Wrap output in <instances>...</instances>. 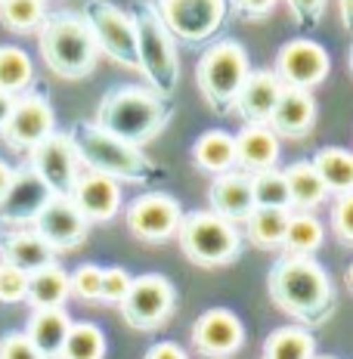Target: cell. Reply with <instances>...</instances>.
<instances>
[{
	"instance_id": "6da1fadb",
	"label": "cell",
	"mask_w": 353,
	"mask_h": 359,
	"mask_svg": "<svg viewBox=\"0 0 353 359\" xmlns=\"http://www.w3.org/2000/svg\"><path fill=\"white\" fill-rule=\"evenodd\" d=\"M267 288L273 304L298 325L319 328L335 316L338 294L332 285V276L317 257H291L282 254L267 273Z\"/></svg>"
},
{
	"instance_id": "7a4b0ae2",
	"label": "cell",
	"mask_w": 353,
	"mask_h": 359,
	"mask_svg": "<svg viewBox=\"0 0 353 359\" xmlns=\"http://www.w3.org/2000/svg\"><path fill=\"white\" fill-rule=\"evenodd\" d=\"M174 118V102L159 96L152 87L121 84L112 87L96 106L93 124L109 130L112 137L133 146H146L161 137L164 127Z\"/></svg>"
},
{
	"instance_id": "3957f363",
	"label": "cell",
	"mask_w": 353,
	"mask_h": 359,
	"mask_svg": "<svg viewBox=\"0 0 353 359\" xmlns=\"http://www.w3.org/2000/svg\"><path fill=\"white\" fill-rule=\"evenodd\" d=\"M37 50L44 65L62 81H84L100 62L96 37L87 19L74 10L47 13V19L37 28Z\"/></svg>"
},
{
	"instance_id": "277c9868",
	"label": "cell",
	"mask_w": 353,
	"mask_h": 359,
	"mask_svg": "<svg viewBox=\"0 0 353 359\" xmlns=\"http://www.w3.org/2000/svg\"><path fill=\"white\" fill-rule=\"evenodd\" d=\"M69 137L81 168L87 170H100L118 183H152L161 177L159 164L142 152V146L124 143L93 121H74L69 127Z\"/></svg>"
},
{
	"instance_id": "5b68a950",
	"label": "cell",
	"mask_w": 353,
	"mask_h": 359,
	"mask_svg": "<svg viewBox=\"0 0 353 359\" xmlns=\"http://www.w3.org/2000/svg\"><path fill=\"white\" fill-rule=\"evenodd\" d=\"M127 13L137 28V72H142L146 87L171 100L180 87V53L174 34L164 28L152 0H133Z\"/></svg>"
},
{
	"instance_id": "8992f818",
	"label": "cell",
	"mask_w": 353,
	"mask_h": 359,
	"mask_svg": "<svg viewBox=\"0 0 353 359\" xmlns=\"http://www.w3.org/2000/svg\"><path fill=\"white\" fill-rule=\"evenodd\" d=\"M248 72H251V59L242 43L232 37L214 41L195 65V84H199L205 106L217 115H232V102H236Z\"/></svg>"
},
{
	"instance_id": "52a82bcc",
	"label": "cell",
	"mask_w": 353,
	"mask_h": 359,
	"mask_svg": "<svg viewBox=\"0 0 353 359\" xmlns=\"http://www.w3.org/2000/svg\"><path fill=\"white\" fill-rule=\"evenodd\" d=\"M180 251L195 266H229L242 257V233L236 223L223 220L214 211H189L183 214L177 229Z\"/></svg>"
},
{
	"instance_id": "ba28073f",
	"label": "cell",
	"mask_w": 353,
	"mask_h": 359,
	"mask_svg": "<svg viewBox=\"0 0 353 359\" xmlns=\"http://www.w3.org/2000/svg\"><path fill=\"white\" fill-rule=\"evenodd\" d=\"M81 16L87 19L96 37L100 56L112 59L118 69L137 72V28H133L131 13L115 6L112 0H87Z\"/></svg>"
},
{
	"instance_id": "9c48e42d",
	"label": "cell",
	"mask_w": 353,
	"mask_h": 359,
	"mask_svg": "<svg viewBox=\"0 0 353 359\" xmlns=\"http://www.w3.org/2000/svg\"><path fill=\"white\" fill-rule=\"evenodd\" d=\"M155 10L174 41L186 47H201L227 25V0H152Z\"/></svg>"
},
{
	"instance_id": "30bf717a",
	"label": "cell",
	"mask_w": 353,
	"mask_h": 359,
	"mask_svg": "<svg viewBox=\"0 0 353 359\" xmlns=\"http://www.w3.org/2000/svg\"><path fill=\"white\" fill-rule=\"evenodd\" d=\"M124 323L137 332H155L174 316L177 310V288L168 276L161 273H142L131 282V291L121 304Z\"/></svg>"
},
{
	"instance_id": "8fae6325",
	"label": "cell",
	"mask_w": 353,
	"mask_h": 359,
	"mask_svg": "<svg viewBox=\"0 0 353 359\" xmlns=\"http://www.w3.org/2000/svg\"><path fill=\"white\" fill-rule=\"evenodd\" d=\"M53 130H56V111L50 106L47 93L37 87H28L25 93L13 96V109H10V118H6L0 140L13 152H32Z\"/></svg>"
},
{
	"instance_id": "7c38bea8",
	"label": "cell",
	"mask_w": 353,
	"mask_h": 359,
	"mask_svg": "<svg viewBox=\"0 0 353 359\" xmlns=\"http://www.w3.org/2000/svg\"><path fill=\"white\" fill-rule=\"evenodd\" d=\"M124 220L133 238L159 245L177 236L180 220H183V205L168 192H146L127 205Z\"/></svg>"
},
{
	"instance_id": "4fadbf2b",
	"label": "cell",
	"mask_w": 353,
	"mask_h": 359,
	"mask_svg": "<svg viewBox=\"0 0 353 359\" xmlns=\"http://www.w3.org/2000/svg\"><path fill=\"white\" fill-rule=\"evenodd\" d=\"M328 69H332L328 50L317 41H307V37H295V41L282 43L273 62V74L279 78V84L291 90L319 87L328 78Z\"/></svg>"
},
{
	"instance_id": "5bb4252c",
	"label": "cell",
	"mask_w": 353,
	"mask_h": 359,
	"mask_svg": "<svg viewBox=\"0 0 353 359\" xmlns=\"http://www.w3.org/2000/svg\"><path fill=\"white\" fill-rule=\"evenodd\" d=\"M28 155V168L47 183V189L53 196H69L74 180L81 174V161L74 152V143L69 130H53L47 140H41Z\"/></svg>"
},
{
	"instance_id": "9a60e30c",
	"label": "cell",
	"mask_w": 353,
	"mask_h": 359,
	"mask_svg": "<svg viewBox=\"0 0 353 359\" xmlns=\"http://www.w3.org/2000/svg\"><path fill=\"white\" fill-rule=\"evenodd\" d=\"M32 229L56 254H62V251H74L84 245L90 223L84 220V214L74 208V201L69 196H50V201L32 220Z\"/></svg>"
},
{
	"instance_id": "2e32d148",
	"label": "cell",
	"mask_w": 353,
	"mask_h": 359,
	"mask_svg": "<svg viewBox=\"0 0 353 359\" xmlns=\"http://www.w3.org/2000/svg\"><path fill=\"white\" fill-rule=\"evenodd\" d=\"M189 341L195 353H201L205 359H229L245 344L242 319L227 306H211L192 323Z\"/></svg>"
},
{
	"instance_id": "e0dca14e",
	"label": "cell",
	"mask_w": 353,
	"mask_h": 359,
	"mask_svg": "<svg viewBox=\"0 0 353 359\" xmlns=\"http://www.w3.org/2000/svg\"><path fill=\"white\" fill-rule=\"evenodd\" d=\"M50 196H53V192L47 189V183H44L28 164H19V168L13 170L10 189L0 198V223H4L6 229L32 226V220L50 201Z\"/></svg>"
},
{
	"instance_id": "ac0fdd59",
	"label": "cell",
	"mask_w": 353,
	"mask_h": 359,
	"mask_svg": "<svg viewBox=\"0 0 353 359\" xmlns=\"http://www.w3.org/2000/svg\"><path fill=\"white\" fill-rule=\"evenodd\" d=\"M69 198L74 201V208L84 214L87 223H109L112 217L121 211V183L100 174V170L81 168Z\"/></svg>"
},
{
	"instance_id": "d6986e66",
	"label": "cell",
	"mask_w": 353,
	"mask_h": 359,
	"mask_svg": "<svg viewBox=\"0 0 353 359\" xmlns=\"http://www.w3.org/2000/svg\"><path fill=\"white\" fill-rule=\"evenodd\" d=\"M254 192H251V174L232 168L227 174H217L208 186V211L229 223H245L248 214L254 211Z\"/></svg>"
},
{
	"instance_id": "ffe728a7",
	"label": "cell",
	"mask_w": 353,
	"mask_h": 359,
	"mask_svg": "<svg viewBox=\"0 0 353 359\" xmlns=\"http://www.w3.org/2000/svg\"><path fill=\"white\" fill-rule=\"evenodd\" d=\"M267 127L279 140H307L310 137L313 127H317V102H313L310 90L282 87L279 102H276Z\"/></svg>"
},
{
	"instance_id": "44dd1931",
	"label": "cell",
	"mask_w": 353,
	"mask_h": 359,
	"mask_svg": "<svg viewBox=\"0 0 353 359\" xmlns=\"http://www.w3.org/2000/svg\"><path fill=\"white\" fill-rule=\"evenodd\" d=\"M282 84L273 74V69H251L232 102V115H239L245 124H267L279 102Z\"/></svg>"
},
{
	"instance_id": "7402d4cb",
	"label": "cell",
	"mask_w": 353,
	"mask_h": 359,
	"mask_svg": "<svg viewBox=\"0 0 353 359\" xmlns=\"http://www.w3.org/2000/svg\"><path fill=\"white\" fill-rule=\"evenodd\" d=\"M232 143H236V168L245 170V174L273 170L279 164V155H282L279 137L267 124H245L232 137Z\"/></svg>"
},
{
	"instance_id": "603a6c76",
	"label": "cell",
	"mask_w": 353,
	"mask_h": 359,
	"mask_svg": "<svg viewBox=\"0 0 353 359\" xmlns=\"http://www.w3.org/2000/svg\"><path fill=\"white\" fill-rule=\"evenodd\" d=\"M0 264H10L22 273H34L47 264H56V251L32 226L4 229L0 233Z\"/></svg>"
},
{
	"instance_id": "cb8c5ba5",
	"label": "cell",
	"mask_w": 353,
	"mask_h": 359,
	"mask_svg": "<svg viewBox=\"0 0 353 359\" xmlns=\"http://www.w3.org/2000/svg\"><path fill=\"white\" fill-rule=\"evenodd\" d=\"M69 328L72 316L65 313V306H47V310H32V316L25 323V338L47 359H59Z\"/></svg>"
},
{
	"instance_id": "d4e9b609",
	"label": "cell",
	"mask_w": 353,
	"mask_h": 359,
	"mask_svg": "<svg viewBox=\"0 0 353 359\" xmlns=\"http://www.w3.org/2000/svg\"><path fill=\"white\" fill-rule=\"evenodd\" d=\"M72 297L69 291V273L59 264H47L34 273H28V291L25 304L32 310H47V306H65Z\"/></svg>"
},
{
	"instance_id": "484cf974",
	"label": "cell",
	"mask_w": 353,
	"mask_h": 359,
	"mask_svg": "<svg viewBox=\"0 0 353 359\" xmlns=\"http://www.w3.org/2000/svg\"><path fill=\"white\" fill-rule=\"evenodd\" d=\"M192 164L201 174H227L236 168V143L227 130H205L192 143Z\"/></svg>"
},
{
	"instance_id": "4316f807",
	"label": "cell",
	"mask_w": 353,
	"mask_h": 359,
	"mask_svg": "<svg viewBox=\"0 0 353 359\" xmlns=\"http://www.w3.org/2000/svg\"><path fill=\"white\" fill-rule=\"evenodd\" d=\"M285 183H288V201L295 211H317L322 201L328 198L326 186L310 161H295L282 170Z\"/></svg>"
},
{
	"instance_id": "83f0119b",
	"label": "cell",
	"mask_w": 353,
	"mask_h": 359,
	"mask_svg": "<svg viewBox=\"0 0 353 359\" xmlns=\"http://www.w3.org/2000/svg\"><path fill=\"white\" fill-rule=\"evenodd\" d=\"M322 242H326V229L322 223L317 220L313 211H295L288 217V226H285V236H282V245L279 248L291 257H313Z\"/></svg>"
},
{
	"instance_id": "f1b7e54d",
	"label": "cell",
	"mask_w": 353,
	"mask_h": 359,
	"mask_svg": "<svg viewBox=\"0 0 353 359\" xmlns=\"http://www.w3.org/2000/svg\"><path fill=\"white\" fill-rule=\"evenodd\" d=\"M310 164L317 168V174H319L328 196L353 192V152L328 146V149H319V152L310 158Z\"/></svg>"
},
{
	"instance_id": "f546056e",
	"label": "cell",
	"mask_w": 353,
	"mask_h": 359,
	"mask_svg": "<svg viewBox=\"0 0 353 359\" xmlns=\"http://www.w3.org/2000/svg\"><path fill=\"white\" fill-rule=\"evenodd\" d=\"M317 356V338L304 325H282L267 334L260 359H313Z\"/></svg>"
},
{
	"instance_id": "4dcf8cb0",
	"label": "cell",
	"mask_w": 353,
	"mask_h": 359,
	"mask_svg": "<svg viewBox=\"0 0 353 359\" xmlns=\"http://www.w3.org/2000/svg\"><path fill=\"white\" fill-rule=\"evenodd\" d=\"M288 208H254L245 220V238L260 251H273L282 245L285 226H288Z\"/></svg>"
},
{
	"instance_id": "1f68e13d",
	"label": "cell",
	"mask_w": 353,
	"mask_h": 359,
	"mask_svg": "<svg viewBox=\"0 0 353 359\" xmlns=\"http://www.w3.org/2000/svg\"><path fill=\"white\" fill-rule=\"evenodd\" d=\"M34 84V62L22 47L0 43V93L19 96Z\"/></svg>"
},
{
	"instance_id": "d6a6232c",
	"label": "cell",
	"mask_w": 353,
	"mask_h": 359,
	"mask_svg": "<svg viewBox=\"0 0 353 359\" xmlns=\"http://www.w3.org/2000/svg\"><path fill=\"white\" fill-rule=\"evenodd\" d=\"M47 19V0H0V25L13 34H37Z\"/></svg>"
},
{
	"instance_id": "836d02e7",
	"label": "cell",
	"mask_w": 353,
	"mask_h": 359,
	"mask_svg": "<svg viewBox=\"0 0 353 359\" xmlns=\"http://www.w3.org/2000/svg\"><path fill=\"white\" fill-rule=\"evenodd\" d=\"M59 359H106V334L93 323H72Z\"/></svg>"
},
{
	"instance_id": "e575fe53",
	"label": "cell",
	"mask_w": 353,
	"mask_h": 359,
	"mask_svg": "<svg viewBox=\"0 0 353 359\" xmlns=\"http://www.w3.org/2000/svg\"><path fill=\"white\" fill-rule=\"evenodd\" d=\"M251 192H254V205L258 208H288V183H285L282 170H260V174H251Z\"/></svg>"
},
{
	"instance_id": "d590c367",
	"label": "cell",
	"mask_w": 353,
	"mask_h": 359,
	"mask_svg": "<svg viewBox=\"0 0 353 359\" xmlns=\"http://www.w3.org/2000/svg\"><path fill=\"white\" fill-rule=\"evenodd\" d=\"M100 285H102V266L81 264L69 276V291L84 304H100Z\"/></svg>"
},
{
	"instance_id": "8d00e7d4",
	"label": "cell",
	"mask_w": 353,
	"mask_h": 359,
	"mask_svg": "<svg viewBox=\"0 0 353 359\" xmlns=\"http://www.w3.org/2000/svg\"><path fill=\"white\" fill-rule=\"evenodd\" d=\"M131 282H133V276L127 273V269L106 266L102 269V285H100V304L118 306L127 297V291H131Z\"/></svg>"
},
{
	"instance_id": "74e56055",
	"label": "cell",
	"mask_w": 353,
	"mask_h": 359,
	"mask_svg": "<svg viewBox=\"0 0 353 359\" xmlns=\"http://www.w3.org/2000/svg\"><path fill=\"white\" fill-rule=\"evenodd\" d=\"M332 233L341 245L353 248V192H344V196L335 198V205H332Z\"/></svg>"
},
{
	"instance_id": "f35d334b",
	"label": "cell",
	"mask_w": 353,
	"mask_h": 359,
	"mask_svg": "<svg viewBox=\"0 0 353 359\" xmlns=\"http://www.w3.org/2000/svg\"><path fill=\"white\" fill-rule=\"evenodd\" d=\"M28 291V273L0 264V304H22Z\"/></svg>"
},
{
	"instance_id": "ab89813d",
	"label": "cell",
	"mask_w": 353,
	"mask_h": 359,
	"mask_svg": "<svg viewBox=\"0 0 353 359\" xmlns=\"http://www.w3.org/2000/svg\"><path fill=\"white\" fill-rule=\"evenodd\" d=\"M0 359H47V356L25 338V332H6L0 338Z\"/></svg>"
},
{
	"instance_id": "60d3db41",
	"label": "cell",
	"mask_w": 353,
	"mask_h": 359,
	"mask_svg": "<svg viewBox=\"0 0 353 359\" xmlns=\"http://www.w3.org/2000/svg\"><path fill=\"white\" fill-rule=\"evenodd\" d=\"M229 16L239 22H260L279 6V0H227Z\"/></svg>"
},
{
	"instance_id": "b9f144b4",
	"label": "cell",
	"mask_w": 353,
	"mask_h": 359,
	"mask_svg": "<svg viewBox=\"0 0 353 359\" xmlns=\"http://www.w3.org/2000/svg\"><path fill=\"white\" fill-rule=\"evenodd\" d=\"M285 6H288L291 19H295V25H317V22L326 16V6L328 0H285Z\"/></svg>"
},
{
	"instance_id": "7bdbcfd3",
	"label": "cell",
	"mask_w": 353,
	"mask_h": 359,
	"mask_svg": "<svg viewBox=\"0 0 353 359\" xmlns=\"http://www.w3.org/2000/svg\"><path fill=\"white\" fill-rule=\"evenodd\" d=\"M142 359H189L186 356V350L180 347L174 341H161V344H152V347L146 350V356Z\"/></svg>"
},
{
	"instance_id": "ee69618b",
	"label": "cell",
	"mask_w": 353,
	"mask_h": 359,
	"mask_svg": "<svg viewBox=\"0 0 353 359\" xmlns=\"http://www.w3.org/2000/svg\"><path fill=\"white\" fill-rule=\"evenodd\" d=\"M13 170H16V168H13L10 161L0 158V198H4V196H6V189H10V183H13Z\"/></svg>"
},
{
	"instance_id": "f6af8a7d",
	"label": "cell",
	"mask_w": 353,
	"mask_h": 359,
	"mask_svg": "<svg viewBox=\"0 0 353 359\" xmlns=\"http://www.w3.org/2000/svg\"><path fill=\"white\" fill-rule=\"evenodd\" d=\"M338 13H341L344 28L353 34V0H338Z\"/></svg>"
},
{
	"instance_id": "bcb514c9",
	"label": "cell",
	"mask_w": 353,
	"mask_h": 359,
	"mask_svg": "<svg viewBox=\"0 0 353 359\" xmlns=\"http://www.w3.org/2000/svg\"><path fill=\"white\" fill-rule=\"evenodd\" d=\"M10 109H13V96L10 93H0V133H4V127H6Z\"/></svg>"
},
{
	"instance_id": "7dc6e473",
	"label": "cell",
	"mask_w": 353,
	"mask_h": 359,
	"mask_svg": "<svg viewBox=\"0 0 353 359\" xmlns=\"http://www.w3.org/2000/svg\"><path fill=\"white\" fill-rule=\"evenodd\" d=\"M344 279H347V288H350V291H353V264H350V266H347V276H344Z\"/></svg>"
},
{
	"instance_id": "c3c4849f",
	"label": "cell",
	"mask_w": 353,
	"mask_h": 359,
	"mask_svg": "<svg viewBox=\"0 0 353 359\" xmlns=\"http://www.w3.org/2000/svg\"><path fill=\"white\" fill-rule=\"evenodd\" d=\"M350 74H353V47H350Z\"/></svg>"
},
{
	"instance_id": "681fc988",
	"label": "cell",
	"mask_w": 353,
	"mask_h": 359,
	"mask_svg": "<svg viewBox=\"0 0 353 359\" xmlns=\"http://www.w3.org/2000/svg\"><path fill=\"white\" fill-rule=\"evenodd\" d=\"M313 359H335V356H313Z\"/></svg>"
}]
</instances>
